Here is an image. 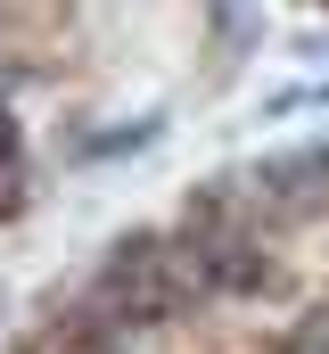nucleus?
Here are the masks:
<instances>
[{"label":"nucleus","mask_w":329,"mask_h":354,"mask_svg":"<svg viewBox=\"0 0 329 354\" xmlns=\"http://www.w3.org/2000/svg\"><path fill=\"white\" fill-rule=\"evenodd\" d=\"M288 354H329V305H313V313L288 330Z\"/></svg>","instance_id":"obj_5"},{"label":"nucleus","mask_w":329,"mask_h":354,"mask_svg":"<svg viewBox=\"0 0 329 354\" xmlns=\"http://www.w3.org/2000/svg\"><path fill=\"white\" fill-rule=\"evenodd\" d=\"M17 206H25V140H17L8 99H0V214H17Z\"/></svg>","instance_id":"obj_3"},{"label":"nucleus","mask_w":329,"mask_h":354,"mask_svg":"<svg viewBox=\"0 0 329 354\" xmlns=\"http://www.w3.org/2000/svg\"><path fill=\"white\" fill-rule=\"evenodd\" d=\"M198 297H214V280H206L189 239H164V231H124L107 248V264H99V305L124 330H164Z\"/></svg>","instance_id":"obj_1"},{"label":"nucleus","mask_w":329,"mask_h":354,"mask_svg":"<svg viewBox=\"0 0 329 354\" xmlns=\"http://www.w3.org/2000/svg\"><path fill=\"white\" fill-rule=\"evenodd\" d=\"M255 198L272 214H305L329 198V149H305V157H263L255 165Z\"/></svg>","instance_id":"obj_2"},{"label":"nucleus","mask_w":329,"mask_h":354,"mask_svg":"<svg viewBox=\"0 0 329 354\" xmlns=\"http://www.w3.org/2000/svg\"><path fill=\"white\" fill-rule=\"evenodd\" d=\"M164 140V115H140L132 132H99V140H82V157H124V149H157Z\"/></svg>","instance_id":"obj_4"}]
</instances>
